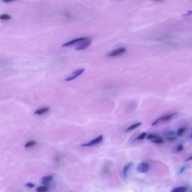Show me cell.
I'll use <instances>...</instances> for the list:
<instances>
[{
  "mask_svg": "<svg viewBox=\"0 0 192 192\" xmlns=\"http://www.w3.org/2000/svg\"><path fill=\"white\" fill-rule=\"evenodd\" d=\"M176 114H177V113H172L166 114V115H164V116H161V117H159L158 119H155V121L152 123V125H158V123H160V122L170 121V119H172L173 118L176 116Z\"/></svg>",
  "mask_w": 192,
  "mask_h": 192,
  "instance_id": "6da1fadb",
  "label": "cell"
},
{
  "mask_svg": "<svg viewBox=\"0 0 192 192\" xmlns=\"http://www.w3.org/2000/svg\"><path fill=\"white\" fill-rule=\"evenodd\" d=\"M126 48L122 47H119L117 48V49H115V50L110 52V53H109V54H107V56L110 57H117L124 54L126 52Z\"/></svg>",
  "mask_w": 192,
  "mask_h": 192,
  "instance_id": "7a4b0ae2",
  "label": "cell"
},
{
  "mask_svg": "<svg viewBox=\"0 0 192 192\" xmlns=\"http://www.w3.org/2000/svg\"><path fill=\"white\" fill-rule=\"evenodd\" d=\"M84 71H85L84 68H80V69L76 70V71H74L73 73L71 74V75L67 77L65 79V81H71V80H74V79H76L77 77H78L80 75L82 74L84 72Z\"/></svg>",
  "mask_w": 192,
  "mask_h": 192,
  "instance_id": "3957f363",
  "label": "cell"
},
{
  "mask_svg": "<svg viewBox=\"0 0 192 192\" xmlns=\"http://www.w3.org/2000/svg\"><path fill=\"white\" fill-rule=\"evenodd\" d=\"M137 171L141 173H145L150 170V164L147 162H141V164H139L137 168Z\"/></svg>",
  "mask_w": 192,
  "mask_h": 192,
  "instance_id": "277c9868",
  "label": "cell"
},
{
  "mask_svg": "<svg viewBox=\"0 0 192 192\" xmlns=\"http://www.w3.org/2000/svg\"><path fill=\"white\" fill-rule=\"evenodd\" d=\"M91 42H92L91 39L87 37V38H86V39L84 40V41H82L81 43H80V45L77 47L76 50H85V49H86V48H87L88 47H89V45H91Z\"/></svg>",
  "mask_w": 192,
  "mask_h": 192,
  "instance_id": "5b68a950",
  "label": "cell"
},
{
  "mask_svg": "<svg viewBox=\"0 0 192 192\" xmlns=\"http://www.w3.org/2000/svg\"><path fill=\"white\" fill-rule=\"evenodd\" d=\"M102 141H103V136L100 135V136H98V137H96V138L93 139V140H92V141H89V142L87 143L82 144L81 146H94V145H96V144L100 143L102 142Z\"/></svg>",
  "mask_w": 192,
  "mask_h": 192,
  "instance_id": "8992f818",
  "label": "cell"
},
{
  "mask_svg": "<svg viewBox=\"0 0 192 192\" xmlns=\"http://www.w3.org/2000/svg\"><path fill=\"white\" fill-rule=\"evenodd\" d=\"M87 38V37H81V38H76V39H74L71 41H68V42H66L65 44L64 45H62V47H68V46H71V45H75L77 43H81L82 41H83L84 40H86Z\"/></svg>",
  "mask_w": 192,
  "mask_h": 192,
  "instance_id": "52a82bcc",
  "label": "cell"
},
{
  "mask_svg": "<svg viewBox=\"0 0 192 192\" xmlns=\"http://www.w3.org/2000/svg\"><path fill=\"white\" fill-rule=\"evenodd\" d=\"M50 110V107H41V108L38 109L35 111V115H43V114H45Z\"/></svg>",
  "mask_w": 192,
  "mask_h": 192,
  "instance_id": "ba28073f",
  "label": "cell"
},
{
  "mask_svg": "<svg viewBox=\"0 0 192 192\" xmlns=\"http://www.w3.org/2000/svg\"><path fill=\"white\" fill-rule=\"evenodd\" d=\"M141 125H142V123H141V122L134 123V124L131 125H130V126H128V128H127L126 131L128 132V131H134V129H136V128H137L138 127L141 126Z\"/></svg>",
  "mask_w": 192,
  "mask_h": 192,
  "instance_id": "9c48e42d",
  "label": "cell"
},
{
  "mask_svg": "<svg viewBox=\"0 0 192 192\" xmlns=\"http://www.w3.org/2000/svg\"><path fill=\"white\" fill-rule=\"evenodd\" d=\"M52 179H53V176H45V177L42 179L41 182H42V183L44 184V185H47V184H49L50 182L52 181Z\"/></svg>",
  "mask_w": 192,
  "mask_h": 192,
  "instance_id": "30bf717a",
  "label": "cell"
},
{
  "mask_svg": "<svg viewBox=\"0 0 192 192\" xmlns=\"http://www.w3.org/2000/svg\"><path fill=\"white\" fill-rule=\"evenodd\" d=\"M187 191V188L184 186L181 187H177L175 189H173L170 192H186Z\"/></svg>",
  "mask_w": 192,
  "mask_h": 192,
  "instance_id": "8fae6325",
  "label": "cell"
},
{
  "mask_svg": "<svg viewBox=\"0 0 192 192\" xmlns=\"http://www.w3.org/2000/svg\"><path fill=\"white\" fill-rule=\"evenodd\" d=\"M132 164L131 163H129V164H126V165L125 166L124 168H123V174H124V176L126 177L127 176V174H128V170H130Z\"/></svg>",
  "mask_w": 192,
  "mask_h": 192,
  "instance_id": "7c38bea8",
  "label": "cell"
},
{
  "mask_svg": "<svg viewBox=\"0 0 192 192\" xmlns=\"http://www.w3.org/2000/svg\"><path fill=\"white\" fill-rule=\"evenodd\" d=\"M159 137H160V136H158V134H148L146 138H147L148 140H150V141H153L156 140V139Z\"/></svg>",
  "mask_w": 192,
  "mask_h": 192,
  "instance_id": "4fadbf2b",
  "label": "cell"
},
{
  "mask_svg": "<svg viewBox=\"0 0 192 192\" xmlns=\"http://www.w3.org/2000/svg\"><path fill=\"white\" fill-rule=\"evenodd\" d=\"M147 135L148 134L146 132H143V133H141V134L136 138V141H143V140H144L145 138H146Z\"/></svg>",
  "mask_w": 192,
  "mask_h": 192,
  "instance_id": "5bb4252c",
  "label": "cell"
},
{
  "mask_svg": "<svg viewBox=\"0 0 192 192\" xmlns=\"http://www.w3.org/2000/svg\"><path fill=\"white\" fill-rule=\"evenodd\" d=\"M36 141H29V142L26 143L25 144V147L26 148H31V147H33L34 146H35L36 145Z\"/></svg>",
  "mask_w": 192,
  "mask_h": 192,
  "instance_id": "9a60e30c",
  "label": "cell"
},
{
  "mask_svg": "<svg viewBox=\"0 0 192 192\" xmlns=\"http://www.w3.org/2000/svg\"><path fill=\"white\" fill-rule=\"evenodd\" d=\"M185 131H186V128H185V127H182V128H179L178 131H176V134L178 136H182L184 133H185Z\"/></svg>",
  "mask_w": 192,
  "mask_h": 192,
  "instance_id": "2e32d148",
  "label": "cell"
},
{
  "mask_svg": "<svg viewBox=\"0 0 192 192\" xmlns=\"http://www.w3.org/2000/svg\"><path fill=\"white\" fill-rule=\"evenodd\" d=\"M36 191L38 192H47L48 191V187L46 186V185H43V186L38 188Z\"/></svg>",
  "mask_w": 192,
  "mask_h": 192,
  "instance_id": "e0dca14e",
  "label": "cell"
},
{
  "mask_svg": "<svg viewBox=\"0 0 192 192\" xmlns=\"http://www.w3.org/2000/svg\"><path fill=\"white\" fill-rule=\"evenodd\" d=\"M11 19V17L9 16L8 14H2L0 15V20H8Z\"/></svg>",
  "mask_w": 192,
  "mask_h": 192,
  "instance_id": "ac0fdd59",
  "label": "cell"
},
{
  "mask_svg": "<svg viewBox=\"0 0 192 192\" xmlns=\"http://www.w3.org/2000/svg\"><path fill=\"white\" fill-rule=\"evenodd\" d=\"M164 139L161 137H158L156 140H155V141H152V143H155V144H162V143H164Z\"/></svg>",
  "mask_w": 192,
  "mask_h": 192,
  "instance_id": "d6986e66",
  "label": "cell"
},
{
  "mask_svg": "<svg viewBox=\"0 0 192 192\" xmlns=\"http://www.w3.org/2000/svg\"><path fill=\"white\" fill-rule=\"evenodd\" d=\"M184 149L183 146L182 145V144H179L178 146L176 147V152H179L182 151Z\"/></svg>",
  "mask_w": 192,
  "mask_h": 192,
  "instance_id": "ffe728a7",
  "label": "cell"
},
{
  "mask_svg": "<svg viewBox=\"0 0 192 192\" xmlns=\"http://www.w3.org/2000/svg\"><path fill=\"white\" fill-rule=\"evenodd\" d=\"M167 140L168 141H176V137L174 135L173 136H167Z\"/></svg>",
  "mask_w": 192,
  "mask_h": 192,
  "instance_id": "44dd1931",
  "label": "cell"
},
{
  "mask_svg": "<svg viewBox=\"0 0 192 192\" xmlns=\"http://www.w3.org/2000/svg\"><path fill=\"white\" fill-rule=\"evenodd\" d=\"M190 14H192V11H188V12H187L186 14H184V15H185V16H186V15H190Z\"/></svg>",
  "mask_w": 192,
  "mask_h": 192,
  "instance_id": "7402d4cb",
  "label": "cell"
},
{
  "mask_svg": "<svg viewBox=\"0 0 192 192\" xmlns=\"http://www.w3.org/2000/svg\"><path fill=\"white\" fill-rule=\"evenodd\" d=\"M26 186L31 187V188H33V187H34V185H33V184H31V183H28V184H26Z\"/></svg>",
  "mask_w": 192,
  "mask_h": 192,
  "instance_id": "603a6c76",
  "label": "cell"
},
{
  "mask_svg": "<svg viewBox=\"0 0 192 192\" xmlns=\"http://www.w3.org/2000/svg\"><path fill=\"white\" fill-rule=\"evenodd\" d=\"M192 160V155L191 156H190L189 158H188L186 159V161H191Z\"/></svg>",
  "mask_w": 192,
  "mask_h": 192,
  "instance_id": "cb8c5ba5",
  "label": "cell"
},
{
  "mask_svg": "<svg viewBox=\"0 0 192 192\" xmlns=\"http://www.w3.org/2000/svg\"><path fill=\"white\" fill-rule=\"evenodd\" d=\"M191 137H192V134H191Z\"/></svg>",
  "mask_w": 192,
  "mask_h": 192,
  "instance_id": "d4e9b609",
  "label": "cell"
}]
</instances>
